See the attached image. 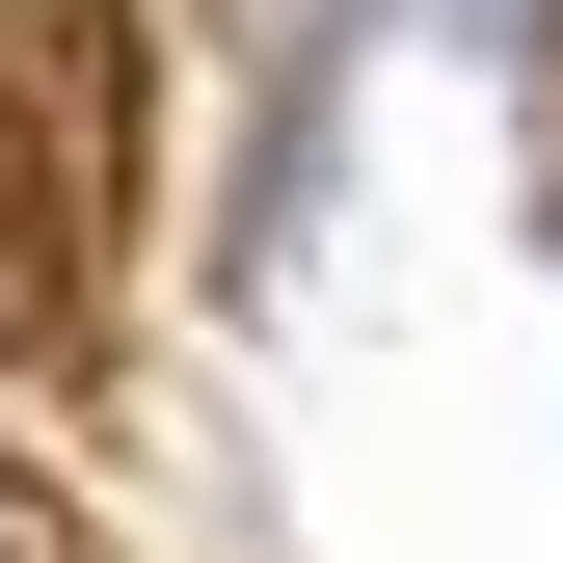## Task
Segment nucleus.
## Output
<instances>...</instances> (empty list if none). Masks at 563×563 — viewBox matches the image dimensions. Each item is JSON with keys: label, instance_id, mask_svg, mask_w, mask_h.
Masks as SVG:
<instances>
[{"label": "nucleus", "instance_id": "obj_1", "mask_svg": "<svg viewBox=\"0 0 563 563\" xmlns=\"http://www.w3.org/2000/svg\"><path fill=\"white\" fill-rule=\"evenodd\" d=\"M134 0H0V402H81L134 296Z\"/></svg>", "mask_w": 563, "mask_h": 563}]
</instances>
